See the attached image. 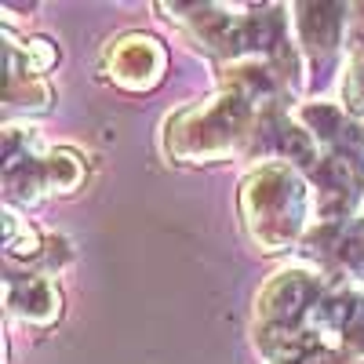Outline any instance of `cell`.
Wrapping results in <instances>:
<instances>
[{"label": "cell", "instance_id": "cell-1", "mask_svg": "<svg viewBox=\"0 0 364 364\" xmlns=\"http://www.w3.org/2000/svg\"><path fill=\"white\" fill-rule=\"evenodd\" d=\"M310 204L314 190L306 171L284 161H266L252 168L237 193L245 237L266 255L302 248V240L310 233Z\"/></svg>", "mask_w": 364, "mask_h": 364}, {"label": "cell", "instance_id": "cell-2", "mask_svg": "<svg viewBox=\"0 0 364 364\" xmlns=\"http://www.w3.org/2000/svg\"><path fill=\"white\" fill-rule=\"evenodd\" d=\"M259 117L262 109L255 102L230 87H219L215 99L171 113L164 120L161 146L178 164H219L233 154H248Z\"/></svg>", "mask_w": 364, "mask_h": 364}, {"label": "cell", "instance_id": "cell-3", "mask_svg": "<svg viewBox=\"0 0 364 364\" xmlns=\"http://www.w3.org/2000/svg\"><path fill=\"white\" fill-rule=\"evenodd\" d=\"M328 288L331 277L317 266H288L273 273V281L255 299V331H306L314 302Z\"/></svg>", "mask_w": 364, "mask_h": 364}, {"label": "cell", "instance_id": "cell-4", "mask_svg": "<svg viewBox=\"0 0 364 364\" xmlns=\"http://www.w3.org/2000/svg\"><path fill=\"white\" fill-rule=\"evenodd\" d=\"M102 73L109 84L135 91V95L154 91L168 73V48L157 37L139 33V29L120 33L102 48Z\"/></svg>", "mask_w": 364, "mask_h": 364}, {"label": "cell", "instance_id": "cell-5", "mask_svg": "<svg viewBox=\"0 0 364 364\" xmlns=\"http://www.w3.org/2000/svg\"><path fill=\"white\" fill-rule=\"evenodd\" d=\"M302 255L317 262V269H324L331 281L364 284V215L317 223L302 240Z\"/></svg>", "mask_w": 364, "mask_h": 364}, {"label": "cell", "instance_id": "cell-6", "mask_svg": "<svg viewBox=\"0 0 364 364\" xmlns=\"http://www.w3.org/2000/svg\"><path fill=\"white\" fill-rule=\"evenodd\" d=\"M306 178H310L314 208H317V219L321 223L353 219L350 211L357 208L360 190H364V168L360 164H353L346 157H336V154H324Z\"/></svg>", "mask_w": 364, "mask_h": 364}, {"label": "cell", "instance_id": "cell-7", "mask_svg": "<svg viewBox=\"0 0 364 364\" xmlns=\"http://www.w3.org/2000/svg\"><path fill=\"white\" fill-rule=\"evenodd\" d=\"M295 29L299 48L314 66H328L339 48H346L350 4H295Z\"/></svg>", "mask_w": 364, "mask_h": 364}, {"label": "cell", "instance_id": "cell-8", "mask_svg": "<svg viewBox=\"0 0 364 364\" xmlns=\"http://www.w3.org/2000/svg\"><path fill=\"white\" fill-rule=\"evenodd\" d=\"M299 120L314 132L321 146H328V154L346 157L364 168V120L350 117L343 106L331 102H306L299 109Z\"/></svg>", "mask_w": 364, "mask_h": 364}, {"label": "cell", "instance_id": "cell-9", "mask_svg": "<svg viewBox=\"0 0 364 364\" xmlns=\"http://www.w3.org/2000/svg\"><path fill=\"white\" fill-rule=\"evenodd\" d=\"M4 299H8V314L33 328H51L63 317V291L48 273H8Z\"/></svg>", "mask_w": 364, "mask_h": 364}, {"label": "cell", "instance_id": "cell-10", "mask_svg": "<svg viewBox=\"0 0 364 364\" xmlns=\"http://www.w3.org/2000/svg\"><path fill=\"white\" fill-rule=\"evenodd\" d=\"M41 171H44V186H48V197H70L84 186L87 178V168H84V157L70 146H58V149H44V161H41Z\"/></svg>", "mask_w": 364, "mask_h": 364}, {"label": "cell", "instance_id": "cell-11", "mask_svg": "<svg viewBox=\"0 0 364 364\" xmlns=\"http://www.w3.org/2000/svg\"><path fill=\"white\" fill-rule=\"evenodd\" d=\"M55 91L44 77H26V73H11L4 84V109L8 117H37L51 109Z\"/></svg>", "mask_w": 364, "mask_h": 364}, {"label": "cell", "instance_id": "cell-12", "mask_svg": "<svg viewBox=\"0 0 364 364\" xmlns=\"http://www.w3.org/2000/svg\"><path fill=\"white\" fill-rule=\"evenodd\" d=\"M4 248L11 259H22V262H41L44 259V248H48V237L29 226L26 219L15 215V208L4 211Z\"/></svg>", "mask_w": 364, "mask_h": 364}, {"label": "cell", "instance_id": "cell-13", "mask_svg": "<svg viewBox=\"0 0 364 364\" xmlns=\"http://www.w3.org/2000/svg\"><path fill=\"white\" fill-rule=\"evenodd\" d=\"M343 109L350 117H364V55H353L343 70Z\"/></svg>", "mask_w": 364, "mask_h": 364}, {"label": "cell", "instance_id": "cell-14", "mask_svg": "<svg viewBox=\"0 0 364 364\" xmlns=\"http://www.w3.org/2000/svg\"><path fill=\"white\" fill-rule=\"evenodd\" d=\"M346 48H350V58H353V55H364V4H353V11H350Z\"/></svg>", "mask_w": 364, "mask_h": 364}, {"label": "cell", "instance_id": "cell-15", "mask_svg": "<svg viewBox=\"0 0 364 364\" xmlns=\"http://www.w3.org/2000/svg\"><path fill=\"white\" fill-rule=\"evenodd\" d=\"M281 364H357V360H350V357H346V353H339V350H328V346H321V350L299 353V357L281 360Z\"/></svg>", "mask_w": 364, "mask_h": 364}]
</instances>
